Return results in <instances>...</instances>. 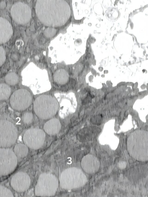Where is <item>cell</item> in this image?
I'll return each mask as SVG.
<instances>
[{"mask_svg": "<svg viewBox=\"0 0 148 197\" xmlns=\"http://www.w3.org/2000/svg\"><path fill=\"white\" fill-rule=\"evenodd\" d=\"M38 16L47 25L61 26L69 19L71 11L68 3L64 1H38Z\"/></svg>", "mask_w": 148, "mask_h": 197, "instance_id": "1", "label": "cell"}, {"mask_svg": "<svg viewBox=\"0 0 148 197\" xmlns=\"http://www.w3.org/2000/svg\"><path fill=\"white\" fill-rule=\"evenodd\" d=\"M127 149L130 155L134 159L145 162L148 159V133L139 130L131 133L127 140Z\"/></svg>", "mask_w": 148, "mask_h": 197, "instance_id": "2", "label": "cell"}, {"mask_svg": "<svg viewBox=\"0 0 148 197\" xmlns=\"http://www.w3.org/2000/svg\"><path fill=\"white\" fill-rule=\"evenodd\" d=\"M87 181L86 177L79 168L73 167L67 168L61 173L60 177V184L64 189L72 190L84 186Z\"/></svg>", "mask_w": 148, "mask_h": 197, "instance_id": "3", "label": "cell"}, {"mask_svg": "<svg viewBox=\"0 0 148 197\" xmlns=\"http://www.w3.org/2000/svg\"><path fill=\"white\" fill-rule=\"evenodd\" d=\"M36 115L43 119H49L55 115L58 108L56 100L51 96L43 95L37 97L33 104Z\"/></svg>", "mask_w": 148, "mask_h": 197, "instance_id": "4", "label": "cell"}, {"mask_svg": "<svg viewBox=\"0 0 148 197\" xmlns=\"http://www.w3.org/2000/svg\"><path fill=\"white\" fill-rule=\"evenodd\" d=\"M59 186V181L53 174L47 173L41 174L35 187V195L38 196L49 197L54 195Z\"/></svg>", "mask_w": 148, "mask_h": 197, "instance_id": "5", "label": "cell"}, {"mask_svg": "<svg viewBox=\"0 0 148 197\" xmlns=\"http://www.w3.org/2000/svg\"><path fill=\"white\" fill-rule=\"evenodd\" d=\"M18 131L16 126L6 120H0V147H10L16 142Z\"/></svg>", "mask_w": 148, "mask_h": 197, "instance_id": "6", "label": "cell"}, {"mask_svg": "<svg viewBox=\"0 0 148 197\" xmlns=\"http://www.w3.org/2000/svg\"><path fill=\"white\" fill-rule=\"evenodd\" d=\"M17 163V157L12 150L0 148V175H7L12 172L16 169Z\"/></svg>", "mask_w": 148, "mask_h": 197, "instance_id": "7", "label": "cell"}, {"mask_svg": "<svg viewBox=\"0 0 148 197\" xmlns=\"http://www.w3.org/2000/svg\"><path fill=\"white\" fill-rule=\"evenodd\" d=\"M32 98L27 90L21 89L14 91L10 99V103L14 110L20 111L25 110L31 105Z\"/></svg>", "mask_w": 148, "mask_h": 197, "instance_id": "8", "label": "cell"}, {"mask_svg": "<svg viewBox=\"0 0 148 197\" xmlns=\"http://www.w3.org/2000/svg\"><path fill=\"white\" fill-rule=\"evenodd\" d=\"M45 134L42 130L34 128L27 130L23 137L25 144L30 148L36 150L43 146L45 139Z\"/></svg>", "mask_w": 148, "mask_h": 197, "instance_id": "9", "label": "cell"}, {"mask_svg": "<svg viewBox=\"0 0 148 197\" xmlns=\"http://www.w3.org/2000/svg\"><path fill=\"white\" fill-rule=\"evenodd\" d=\"M11 16L17 23L24 25L31 19L32 13L29 7L21 2H17L12 6L10 11Z\"/></svg>", "mask_w": 148, "mask_h": 197, "instance_id": "10", "label": "cell"}, {"mask_svg": "<svg viewBox=\"0 0 148 197\" xmlns=\"http://www.w3.org/2000/svg\"><path fill=\"white\" fill-rule=\"evenodd\" d=\"M29 176L26 173L20 172L16 173L12 177L10 184L16 191L22 192L27 190L30 185Z\"/></svg>", "mask_w": 148, "mask_h": 197, "instance_id": "11", "label": "cell"}, {"mask_svg": "<svg viewBox=\"0 0 148 197\" xmlns=\"http://www.w3.org/2000/svg\"><path fill=\"white\" fill-rule=\"evenodd\" d=\"M81 165L82 169L86 172L93 174L99 170L100 162L97 158L94 155L88 154L83 157Z\"/></svg>", "mask_w": 148, "mask_h": 197, "instance_id": "12", "label": "cell"}, {"mask_svg": "<svg viewBox=\"0 0 148 197\" xmlns=\"http://www.w3.org/2000/svg\"><path fill=\"white\" fill-rule=\"evenodd\" d=\"M13 34V30L11 24L6 19L0 17V44L8 42Z\"/></svg>", "mask_w": 148, "mask_h": 197, "instance_id": "13", "label": "cell"}, {"mask_svg": "<svg viewBox=\"0 0 148 197\" xmlns=\"http://www.w3.org/2000/svg\"><path fill=\"white\" fill-rule=\"evenodd\" d=\"M61 128V125L59 120L53 118L47 121L45 124L44 130L48 134L53 135L58 134Z\"/></svg>", "mask_w": 148, "mask_h": 197, "instance_id": "14", "label": "cell"}, {"mask_svg": "<svg viewBox=\"0 0 148 197\" xmlns=\"http://www.w3.org/2000/svg\"><path fill=\"white\" fill-rule=\"evenodd\" d=\"M69 75L68 72L63 69H60L56 71L53 75V79L56 83L64 85L68 81Z\"/></svg>", "mask_w": 148, "mask_h": 197, "instance_id": "15", "label": "cell"}, {"mask_svg": "<svg viewBox=\"0 0 148 197\" xmlns=\"http://www.w3.org/2000/svg\"><path fill=\"white\" fill-rule=\"evenodd\" d=\"M14 152L17 157L24 158L27 155L28 149L25 145L18 143L15 146Z\"/></svg>", "mask_w": 148, "mask_h": 197, "instance_id": "16", "label": "cell"}, {"mask_svg": "<svg viewBox=\"0 0 148 197\" xmlns=\"http://www.w3.org/2000/svg\"><path fill=\"white\" fill-rule=\"evenodd\" d=\"M11 93V89L8 85L0 84V100H5L9 97Z\"/></svg>", "mask_w": 148, "mask_h": 197, "instance_id": "17", "label": "cell"}, {"mask_svg": "<svg viewBox=\"0 0 148 197\" xmlns=\"http://www.w3.org/2000/svg\"><path fill=\"white\" fill-rule=\"evenodd\" d=\"M5 79L6 83L10 85H14L17 84L18 81V76L14 72H11L7 74Z\"/></svg>", "mask_w": 148, "mask_h": 197, "instance_id": "18", "label": "cell"}, {"mask_svg": "<svg viewBox=\"0 0 148 197\" xmlns=\"http://www.w3.org/2000/svg\"><path fill=\"white\" fill-rule=\"evenodd\" d=\"M119 16L118 10L115 8L110 9L106 13V16L107 18L111 21L116 20Z\"/></svg>", "mask_w": 148, "mask_h": 197, "instance_id": "19", "label": "cell"}, {"mask_svg": "<svg viewBox=\"0 0 148 197\" xmlns=\"http://www.w3.org/2000/svg\"><path fill=\"white\" fill-rule=\"evenodd\" d=\"M0 197H14L12 192L3 186H0Z\"/></svg>", "mask_w": 148, "mask_h": 197, "instance_id": "20", "label": "cell"}, {"mask_svg": "<svg viewBox=\"0 0 148 197\" xmlns=\"http://www.w3.org/2000/svg\"><path fill=\"white\" fill-rule=\"evenodd\" d=\"M33 119V115L32 113L27 112L25 113L22 117L23 122L25 123L29 124L31 123Z\"/></svg>", "mask_w": 148, "mask_h": 197, "instance_id": "21", "label": "cell"}, {"mask_svg": "<svg viewBox=\"0 0 148 197\" xmlns=\"http://www.w3.org/2000/svg\"><path fill=\"white\" fill-rule=\"evenodd\" d=\"M6 59L5 52L4 48L0 46V67L5 62Z\"/></svg>", "mask_w": 148, "mask_h": 197, "instance_id": "22", "label": "cell"}, {"mask_svg": "<svg viewBox=\"0 0 148 197\" xmlns=\"http://www.w3.org/2000/svg\"><path fill=\"white\" fill-rule=\"evenodd\" d=\"M101 117L100 116H95L94 118V120H93V121H95V122L94 123H96L97 124L98 123H99V122H100V120H101V119H100Z\"/></svg>", "mask_w": 148, "mask_h": 197, "instance_id": "23", "label": "cell"}, {"mask_svg": "<svg viewBox=\"0 0 148 197\" xmlns=\"http://www.w3.org/2000/svg\"><path fill=\"white\" fill-rule=\"evenodd\" d=\"M142 72L143 73H146L147 72V70L145 69H143L142 70Z\"/></svg>", "mask_w": 148, "mask_h": 197, "instance_id": "24", "label": "cell"}, {"mask_svg": "<svg viewBox=\"0 0 148 197\" xmlns=\"http://www.w3.org/2000/svg\"><path fill=\"white\" fill-rule=\"evenodd\" d=\"M99 71H100L101 72L103 70V68L102 67H99Z\"/></svg>", "mask_w": 148, "mask_h": 197, "instance_id": "25", "label": "cell"}, {"mask_svg": "<svg viewBox=\"0 0 148 197\" xmlns=\"http://www.w3.org/2000/svg\"><path fill=\"white\" fill-rule=\"evenodd\" d=\"M104 74H107L108 73V71L107 70H104Z\"/></svg>", "mask_w": 148, "mask_h": 197, "instance_id": "26", "label": "cell"}, {"mask_svg": "<svg viewBox=\"0 0 148 197\" xmlns=\"http://www.w3.org/2000/svg\"><path fill=\"white\" fill-rule=\"evenodd\" d=\"M101 76L103 78L104 77H105V75L104 74H102L101 75Z\"/></svg>", "mask_w": 148, "mask_h": 197, "instance_id": "27", "label": "cell"}]
</instances>
